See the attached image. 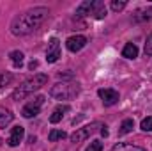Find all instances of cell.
<instances>
[{
	"label": "cell",
	"mask_w": 152,
	"mask_h": 151,
	"mask_svg": "<svg viewBox=\"0 0 152 151\" xmlns=\"http://www.w3.org/2000/svg\"><path fill=\"white\" fill-rule=\"evenodd\" d=\"M50 14V11L46 7H32L28 11H25L23 14L16 16L11 23V32L14 36H27L30 32H34L39 25L46 20V16Z\"/></svg>",
	"instance_id": "cell-1"
},
{
	"label": "cell",
	"mask_w": 152,
	"mask_h": 151,
	"mask_svg": "<svg viewBox=\"0 0 152 151\" xmlns=\"http://www.w3.org/2000/svg\"><path fill=\"white\" fill-rule=\"evenodd\" d=\"M46 82H48V75H44V73H37V75L27 78L25 82L20 84V87L14 89V93H12V100H16V101L23 100L27 94H30V93H34V91L41 89L42 85H46Z\"/></svg>",
	"instance_id": "cell-2"
},
{
	"label": "cell",
	"mask_w": 152,
	"mask_h": 151,
	"mask_svg": "<svg viewBox=\"0 0 152 151\" xmlns=\"http://www.w3.org/2000/svg\"><path fill=\"white\" fill-rule=\"evenodd\" d=\"M80 94V84L76 82H62L50 89V96L53 100H73Z\"/></svg>",
	"instance_id": "cell-3"
},
{
	"label": "cell",
	"mask_w": 152,
	"mask_h": 151,
	"mask_svg": "<svg viewBox=\"0 0 152 151\" xmlns=\"http://www.w3.org/2000/svg\"><path fill=\"white\" fill-rule=\"evenodd\" d=\"M103 124L101 123H92V124H87V126H83V128H78L75 133L71 135V142H75V144H80V142H83L85 139H88L97 128H101Z\"/></svg>",
	"instance_id": "cell-4"
},
{
	"label": "cell",
	"mask_w": 152,
	"mask_h": 151,
	"mask_svg": "<svg viewBox=\"0 0 152 151\" xmlns=\"http://www.w3.org/2000/svg\"><path fill=\"white\" fill-rule=\"evenodd\" d=\"M44 103V96H36L32 101H28L23 109H21V115L23 117H27V119H30V117H36L41 110V105Z\"/></svg>",
	"instance_id": "cell-5"
},
{
	"label": "cell",
	"mask_w": 152,
	"mask_h": 151,
	"mask_svg": "<svg viewBox=\"0 0 152 151\" xmlns=\"http://www.w3.org/2000/svg\"><path fill=\"white\" fill-rule=\"evenodd\" d=\"M60 57V41L57 38H51L48 43V50H46V61L48 62H57Z\"/></svg>",
	"instance_id": "cell-6"
},
{
	"label": "cell",
	"mask_w": 152,
	"mask_h": 151,
	"mask_svg": "<svg viewBox=\"0 0 152 151\" xmlns=\"http://www.w3.org/2000/svg\"><path fill=\"white\" fill-rule=\"evenodd\" d=\"M97 94L103 100V105L104 107H112L115 103H118V93L115 89H99Z\"/></svg>",
	"instance_id": "cell-7"
},
{
	"label": "cell",
	"mask_w": 152,
	"mask_h": 151,
	"mask_svg": "<svg viewBox=\"0 0 152 151\" xmlns=\"http://www.w3.org/2000/svg\"><path fill=\"white\" fill-rule=\"evenodd\" d=\"M87 44V38L85 36H71V38L66 41V46H67V50L69 52H80L83 46Z\"/></svg>",
	"instance_id": "cell-8"
},
{
	"label": "cell",
	"mask_w": 152,
	"mask_h": 151,
	"mask_svg": "<svg viewBox=\"0 0 152 151\" xmlns=\"http://www.w3.org/2000/svg\"><path fill=\"white\" fill-rule=\"evenodd\" d=\"M23 135H25V128H23V126H14V128L11 130V137L7 139V144H9L11 148H16V146L23 141Z\"/></svg>",
	"instance_id": "cell-9"
},
{
	"label": "cell",
	"mask_w": 152,
	"mask_h": 151,
	"mask_svg": "<svg viewBox=\"0 0 152 151\" xmlns=\"http://www.w3.org/2000/svg\"><path fill=\"white\" fill-rule=\"evenodd\" d=\"M90 14H94V18H97V20L104 18V16H106V5H104V2H101V0H94Z\"/></svg>",
	"instance_id": "cell-10"
},
{
	"label": "cell",
	"mask_w": 152,
	"mask_h": 151,
	"mask_svg": "<svg viewBox=\"0 0 152 151\" xmlns=\"http://www.w3.org/2000/svg\"><path fill=\"white\" fill-rule=\"evenodd\" d=\"M14 119V114L11 110H5V109H0V128H7Z\"/></svg>",
	"instance_id": "cell-11"
},
{
	"label": "cell",
	"mask_w": 152,
	"mask_h": 151,
	"mask_svg": "<svg viewBox=\"0 0 152 151\" xmlns=\"http://www.w3.org/2000/svg\"><path fill=\"white\" fill-rule=\"evenodd\" d=\"M92 4H94V0H87V2H83V4H80L78 9H76V16H78V18L88 16L90 11H92Z\"/></svg>",
	"instance_id": "cell-12"
},
{
	"label": "cell",
	"mask_w": 152,
	"mask_h": 151,
	"mask_svg": "<svg viewBox=\"0 0 152 151\" xmlns=\"http://www.w3.org/2000/svg\"><path fill=\"white\" fill-rule=\"evenodd\" d=\"M71 109H69V105H60V107H57L55 110H53V114L50 115V121L51 123H58L62 117H64V112H69Z\"/></svg>",
	"instance_id": "cell-13"
},
{
	"label": "cell",
	"mask_w": 152,
	"mask_h": 151,
	"mask_svg": "<svg viewBox=\"0 0 152 151\" xmlns=\"http://www.w3.org/2000/svg\"><path fill=\"white\" fill-rule=\"evenodd\" d=\"M122 55H124L126 59H136V57H138V48H136V44L127 43V44L124 46V50H122Z\"/></svg>",
	"instance_id": "cell-14"
},
{
	"label": "cell",
	"mask_w": 152,
	"mask_h": 151,
	"mask_svg": "<svg viewBox=\"0 0 152 151\" xmlns=\"http://www.w3.org/2000/svg\"><path fill=\"white\" fill-rule=\"evenodd\" d=\"M133 128H134V121L133 119H124L120 128H118V135H126V133L133 132Z\"/></svg>",
	"instance_id": "cell-15"
},
{
	"label": "cell",
	"mask_w": 152,
	"mask_h": 151,
	"mask_svg": "<svg viewBox=\"0 0 152 151\" xmlns=\"http://www.w3.org/2000/svg\"><path fill=\"white\" fill-rule=\"evenodd\" d=\"M113 151H145V150H143V148H140V146H134V144L120 142V144L113 146Z\"/></svg>",
	"instance_id": "cell-16"
},
{
	"label": "cell",
	"mask_w": 152,
	"mask_h": 151,
	"mask_svg": "<svg viewBox=\"0 0 152 151\" xmlns=\"http://www.w3.org/2000/svg\"><path fill=\"white\" fill-rule=\"evenodd\" d=\"M9 57H11V61H12V64H14L16 68H18V66H21V62H23V59H25L23 52H20V50L11 52V53H9Z\"/></svg>",
	"instance_id": "cell-17"
},
{
	"label": "cell",
	"mask_w": 152,
	"mask_h": 151,
	"mask_svg": "<svg viewBox=\"0 0 152 151\" xmlns=\"http://www.w3.org/2000/svg\"><path fill=\"white\" fill-rule=\"evenodd\" d=\"M66 137H67V133H66V132H62V130H51V132H50V135H48L50 142L62 141V139H66Z\"/></svg>",
	"instance_id": "cell-18"
},
{
	"label": "cell",
	"mask_w": 152,
	"mask_h": 151,
	"mask_svg": "<svg viewBox=\"0 0 152 151\" xmlns=\"http://www.w3.org/2000/svg\"><path fill=\"white\" fill-rule=\"evenodd\" d=\"M12 73H9V71H0V89L2 87H5V85H9L11 82H12Z\"/></svg>",
	"instance_id": "cell-19"
},
{
	"label": "cell",
	"mask_w": 152,
	"mask_h": 151,
	"mask_svg": "<svg viewBox=\"0 0 152 151\" xmlns=\"http://www.w3.org/2000/svg\"><path fill=\"white\" fill-rule=\"evenodd\" d=\"M140 128H142L143 132H152V115H149V117H145V119L142 121Z\"/></svg>",
	"instance_id": "cell-20"
},
{
	"label": "cell",
	"mask_w": 152,
	"mask_h": 151,
	"mask_svg": "<svg viewBox=\"0 0 152 151\" xmlns=\"http://www.w3.org/2000/svg\"><path fill=\"white\" fill-rule=\"evenodd\" d=\"M87 151H103V142L101 141H92Z\"/></svg>",
	"instance_id": "cell-21"
},
{
	"label": "cell",
	"mask_w": 152,
	"mask_h": 151,
	"mask_svg": "<svg viewBox=\"0 0 152 151\" xmlns=\"http://www.w3.org/2000/svg\"><path fill=\"white\" fill-rule=\"evenodd\" d=\"M124 7H126V2H124V0H113V2H112V9H113L115 13L122 11Z\"/></svg>",
	"instance_id": "cell-22"
},
{
	"label": "cell",
	"mask_w": 152,
	"mask_h": 151,
	"mask_svg": "<svg viewBox=\"0 0 152 151\" xmlns=\"http://www.w3.org/2000/svg\"><path fill=\"white\" fill-rule=\"evenodd\" d=\"M143 52H145V55H152V34L147 38V43H145Z\"/></svg>",
	"instance_id": "cell-23"
},
{
	"label": "cell",
	"mask_w": 152,
	"mask_h": 151,
	"mask_svg": "<svg viewBox=\"0 0 152 151\" xmlns=\"http://www.w3.org/2000/svg\"><path fill=\"white\" fill-rule=\"evenodd\" d=\"M152 18V7H149V9H145V13L142 14V20H151Z\"/></svg>",
	"instance_id": "cell-24"
},
{
	"label": "cell",
	"mask_w": 152,
	"mask_h": 151,
	"mask_svg": "<svg viewBox=\"0 0 152 151\" xmlns=\"http://www.w3.org/2000/svg\"><path fill=\"white\" fill-rule=\"evenodd\" d=\"M101 135H103V137H108V130H106V126H104V124L101 126Z\"/></svg>",
	"instance_id": "cell-25"
},
{
	"label": "cell",
	"mask_w": 152,
	"mask_h": 151,
	"mask_svg": "<svg viewBox=\"0 0 152 151\" xmlns=\"http://www.w3.org/2000/svg\"><path fill=\"white\" fill-rule=\"evenodd\" d=\"M28 68H30V70H34V68H37V61H32V62H30V66H28Z\"/></svg>",
	"instance_id": "cell-26"
},
{
	"label": "cell",
	"mask_w": 152,
	"mask_h": 151,
	"mask_svg": "<svg viewBox=\"0 0 152 151\" xmlns=\"http://www.w3.org/2000/svg\"><path fill=\"white\" fill-rule=\"evenodd\" d=\"M2 142H4V141H2V139H0V146H2Z\"/></svg>",
	"instance_id": "cell-27"
}]
</instances>
